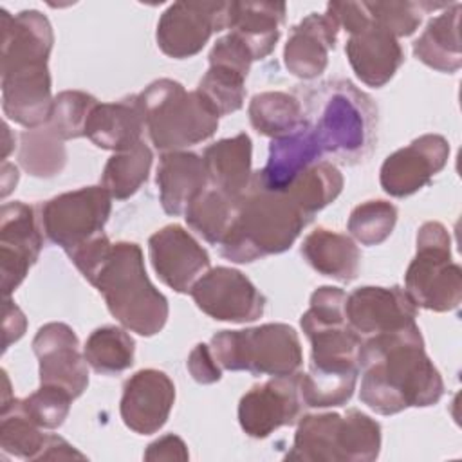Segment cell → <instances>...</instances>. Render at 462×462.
Listing matches in <instances>:
<instances>
[{
	"mask_svg": "<svg viewBox=\"0 0 462 462\" xmlns=\"http://www.w3.org/2000/svg\"><path fill=\"white\" fill-rule=\"evenodd\" d=\"M72 401L74 397L67 390L42 384L34 393L20 399V406L40 428L56 430L65 422Z\"/></svg>",
	"mask_w": 462,
	"mask_h": 462,
	"instance_id": "obj_41",
	"label": "cell"
},
{
	"mask_svg": "<svg viewBox=\"0 0 462 462\" xmlns=\"http://www.w3.org/2000/svg\"><path fill=\"white\" fill-rule=\"evenodd\" d=\"M247 114L253 128L273 139L289 135L305 125L301 101L292 94L280 90L253 96Z\"/></svg>",
	"mask_w": 462,
	"mask_h": 462,
	"instance_id": "obj_30",
	"label": "cell"
},
{
	"mask_svg": "<svg viewBox=\"0 0 462 462\" xmlns=\"http://www.w3.org/2000/svg\"><path fill=\"white\" fill-rule=\"evenodd\" d=\"M365 7L374 23L388 31L392 36L401 38L417 31L424 9H442L446 5L417 2H365Z\"/></svg>",
	"mask_w": 462,
	"mask_h": 462,
	"instance_id": "obj_40",
	"label": "cell"
},
{
	"mask_svg": "<svg viewBox=\"0 0 462 462\" xmlns=\"http://www.w3.org/2000/svg\"><path fill=\"white\" fill-rule=\"evenodd\" d=\"M337 22L323 13L307 14L292 27L283 49V63L291 74L301 79L318 78L328 63V52L337 42Z\"/></svg>",
	"mask_w": 462,
	"mask_h": 462,
	"instance_id": "obj_21",
	"label": "cell"
},
{
	"mask_svg": "<svg viewBox=\"0 0 462 462\" xmlns=\"http://www.w3.org/2000/svg\"><path fill=\"white\" fill-rule=\"evenodd\" d=\"M45 442L47 435L42 433V428L22 410L20 399L2 404L0 448L4 453L25 460H40Z\"/></svg>",
	"mask_w": 462,
	"mask_h": 462,
	"instance_id": "obj_35",
	"label": "cell"
},
{
	"mask_svg": "<svg viewBox=\"0 0 462 462\" xmlns=\"http://www.w3.org/2000/svg\"><path fill=\"white\" fill-rule=\"evenodd\" d=\"M309 218L287 193L267 191L253 179L238 199L233 222L218 244L220 254L236 263H249L287 251Z\"/></svg>",
	"mask_w": 462,
	"mask_h": 462,
	"instance_id": "obj_3",
	"label": "cell"
},
{
	"mask_svg": "<svg viewBox=\"0 0 462 462\" xmlns=\"http://www.w3.org/2000/svg\"><path fill=\"white\" fill-rule=\"evenodd\" d=\"M301 256L314 271L339 282L356 280L361 265V251L356 242L325 227H318L305 236Z\"/></svg>",
	"mask_w": 462,
	"mask_h": 462,
	"instance_id": "obj_27",
	"label": "cell"
},
{
	"mask_svg": "<svg viewBox=\"0 0 462 462\" xmlns=\"http://www.w3.org/2000/svg\"><path fill=\"white\" fill-rule=\"evenodd\" d=\"M357 366L363 372L359 401L381 415L431 406L444 393L442 377L415 323L368 336L359 346Z\"/></svg>",
	"mask_w": 462,
	"mask_h": 462,
	"instance_id": "obj_1",
	"label": "cell"
},
{
	"mask_svg": "<svg viewBox=\"0 0 462 462\" xmlns=\"http://www.w3.org/2000/svg\"><path fill=\"white\" fill-rule=\"evenodd\" d=\"M303 116L321 153L341 164L366 161L377 141V106L348 79H327L303 92Z\"/></svg>",
	"mask_w": 462,
	"mask_h": 462,
	"instance_id": "obj_2",
	"label": "cell"
},
{
	"mask_svg": "<svg viewBox=\"0 0 462 462\" xmlns=\"http://www.w3.org/2000/svg\"><path fill=\"white\" fill-rule=\"evenodd\" d=\"M381 451V426L352 408L339 413L303 415L285 460L372 462Z\"/></svg>",
	"mask_w": 462,
	"mask_h": 462,
	"instance_id": "obj_6",
	"label": "cell"
},
{
	"mask_svg": "<svg viewBox=\"0 0 462 462\" xmlns=\"http://www.w3.org/2000/svg\"><path fill=\"white\" fill-rule=\"evenodd\" d=\"M42 226L34 208L23 202H7L0 211V274L2 292L9 298L25 280L43 247Z\"/></svg>",
	"mask_w": 462,
	"mask_h": 462,
	"instance_id": "obj_12",
	"label": "cell"
},
{
	"mask_svg": "<svg viewBox=\"0 0 462 462\" xmlns=\"http://www.w3.org/2000/svg\"><path fill=\"white\" fill-rule=\"evenodd\" d=\"M321 155L318 141L305 123L296 132L271 141L267 162L260 171L253 173V180L267 191L283 193L292 180L310 164L318 162Z\"/></svg>",
	"mask_w": 462,
	"mask_h": 462,
	"instance_id": "obj_22",
	"label": "cell"
},
{
	"mask_svg": "<svg viewBox=\"0 0 462 462\" xmlns=\"http://www.w3.org/2000/svg\"><path fill=\"white\" fill-rule=\"evenodd\" d=\"M144 117L135 96L116 101L97 103L87 119L85 135L99 148L123 152L141 141Z\"/></svg>",
	"mask_w": 462,
	"mask_h": 462,
	"instance_id": "obj_24",
	"label": "cell"
},
{
	"mask_svg": "<svg viewBox=\"0 0 462 462\" xmlns=\"http://www.w3.org/2000/svg\"><path fill=\"white\" fill-rule=\"evenodd\" d=\"M135 343L128 332L106 325L96 328L83 348L88 366L101 375H117L134 365Z\"/></svg>",
	"mask_w": 462,
	"mask_h": 462,
	"instance_id": "obj_33",
	"label": "cell"
},
{
	"mask_svg": "<svg viewBox=\"0 0 462 462\" xmlns=\"http://www.w3.org/2000/svg\"><path fill=\"white\" fill-rule=\"evenodd\" d=\"M20 164L34 177H54L67 162V150L63 141L47 126L25 130L20 135Z\"/></svg>",
	"mask_w": 462,
	"mask_h": 462,
	"instance_id": "obj_36",
	"label": "cell"
},
{
	"mask_svg": "<svg viewBox=\"0 0 462 462\" xmlns=\"http://www.w3.org/2000/svg\"><path fill=\"white\" fill-rule=\"evenodd\" d=\"M359 366H310L298 374V390L309 408H332L346 404L356 390Z\"/></svg>",
	"mask_w": 462,
	"mask_h": 462,
	"instance_id": "obj_29",
	"label": "cell"
},
{
	"mask_svg": "<svg viewBox=\"0 0 462 462\" xmlns=\"http://www.w3.org/2000/svg\"><path fill=\"white\" fill-rule=\"evenodd\" d=\"M110 200L103 186H87L52 197L40 208L42 231L52 244L72 254L103 235L112 211Z\"/></svg>",
	"mask_w": 462,
	"mask_h": 462,
	"instance_id": "obj_9",
	"label": "cell"
},
{
	"mask_svg": "<svg viewBox=\"0 0 462 462\" xmlns=\"http://www.w3.org/2000/svg\"><path fill=\"white\" fill-rule=\"evenodd\" d=\"M458 20L460 4H453L431 18L422 34L413 42L415 58L439 72H457L462 67Z\"/></svg>",
	"mask_w": 462,
	"mask_h": 462,
	"instance_id": "obj_28",
	"label": "cell"
},
{
	"mask_svg": "<svg viewBox=\"0 0 462 462\" xmlns=\"http://www.w3.org/2000/svg\"><path fill=\"white\" fill-rule=\"evenodd\" d=\"M197 307L213 319L245 323L263 314L265 298L253 282L236 269H208L189 291Z\"/></svg>",
	"mask_w": 462,
	"mask_h": 462,
	"instance_id": "obj_11",
	"label": "cell"
},
{
	"mask_svg": "<svg viewBox=\"0 0 462 462\" xmlns=\"http://www.w3.org/2000/svg\"><path fill=\"white\" fill-rule=\"evenodd\" d=\"M231 2H175L159 18L157 45L173 58L199 54L213 32L229 27Z\"/></svg>",
	"mask_w": 462,
	"mask_h": 462,
	"instance_id": "obj_10",
	"label": "cell"
},
{
	"mask_svg": "<svg viewBox=\"0 0 462 462\" xmlns=\"http://www.w3.org/2000/svg\"><path fill=\"white\" fill-rule=\"evenodd\" d=\"M404 291L433 312H448L462 301V271L451 260V238L440 222H426L417 233V254L404 274Z\"/></svg>",
	"mask_w": 462,
	"mask_h": 462,
	"instance_id": "obj_8",
	"label": "cell"
},
{
	"mask_svg": "<svg viewBox=\"0 0 462 462\" xmlns=\"http://www.w3.org/2000/svg\"><path fill=\"white\" fill-rule=\"evenodd\" d=\"M152 161V150L143 141L128 150L116 152L105 164L101 186L112 199L125 200L148 180Z\"/></svg>",
	"mask_w": 462,
	"mask_h": 462,
	"instance_id": "obj_32",
	"label": "cell"
},
{
	"mask_svg": "<svg viewBox=\"0 0 462 462\" xmlns=\"http://www.w3.org/2000/svg\"><path fill=\"white\" fill-rule=\"evenodd\" d=\"M209 346L220 368L231 372L287 377L298 374L303 363L298 332L285 323L220 330L211 337Z\"/></svg>",
	"mask_w": 462,
	"mask_h": 462,
	"instance_id": "obj_7",
	"label": "cell"
},
{
	"mask_svg": "<svg viewBox=\"0 0 462 462\" xmlns=\"http://www.w3.org/2000/svg\"><path fill=\"white\" fill-rule=\"evenodd\" d=\"M97 99L81 90H63L54 97L51 117L45 123L61 141L85 135V125Z\"/></svg>",
	"mask_w": 462,
	"mask_h": 462,
	"instance_id": "obj_39",
	"label": "cell"
},
{
	"mask_svg": "<svg viewBox=\"0 0 462 462\" xmlns=\"http://www.w3.org/2000/svg\"><path fill=\"white\" fill-rule=\"evenodd\" d=\"M341 171L328 161H318L303 170L283 191L310 220L312 215L337 199L343 189Z\"/></svg>",
	"mask_w": 462,
	"mask_h": 462,
	"instance_id": "obj_31",
	"label": "cell"
},
{
	"mask_svg": "<svg viewBox=\"0 0 462 462\" xmlns=\"http://www.w3.org/2000/svg\"><path fill=\"white\" fill-rule=\"evenodd\" d=\"M135 99L159 152H180L209 139L218 128V116L200 92H188L175 79H155Z\"/></svg>",
	"mask_w": 462,
	"mask_h": 462,
	"instance_id": "obj_5",
	"label": "cell"
},
{
	"mask_svg": "<svg viewBox=\"0 0 462 462\" xmlns=\"http://www.w3.org/2000/svg\"><path fill=\"white\" fill-rule=\"evenodd\" d=\"M298 374L273 377L253 386L238 402L240 428L253 439H265L282 426H292L303 408Z\"/></svg>",
	"mask_w": 462,
	"mask_h": 462,
	"instance_id": "obj_13",
	"label": "cell"
},
{
	"mask_svg": "<svg viewBox=\"0 0 462 462\" xmlns=\"http://www.w3.org/2000/svg\"><path fill=\"white\" fill-rule=\"evenodd\" d=\"M245 78L247 74L233 67L209 63V69L199 81L197 90L218 117L227 116L244 106Z\"/></svg>",
	"mask_w": 462,
	"mask_h": 462,
	"instance_id": "obj_37",
	"label": "cell"
},
{
	"mask_svg": "<svg viewBox=\"0 0 462 462\" xmlns=\"http://www.w3.org/2000/svg\"><path fill=\"white\" fill-rule=\"evenodd\" d=\"M52 103L47 65L2 72V108L11 121L29 130L43 126L51 117Z\"/></svg>",
	"mask_w": 462,
	"mask_h": 462,
	"instance_id": "obj_19",
	"label": "cell"
},
{
	"mask_svg": "<svg viewBox=\"0 0 462 462\" xmlns=\"http://www.w3.org/2000/svg\"><path fill=\"white\" fill-rule=\"evenodd\" d=\"M61 458H85L79 451H76L67 440L56 435H47V442L40 460H61Z\"/></svg>",
	"mask_w": 462,
	"mask_h": 462,
	"instance_id": "obj_45",
	"label": "cell"
},
{
	"mask_svg": "<svg viewBox=\"0 0 462 462\" xmlns=\"http://www.w3.org/2000/svg\"><path fill=\"white\" fill-rule=\"evenodd\" d=\"M345 52L361 83L374 88L384 87L404 63L399 40L372 20L361 31L350 34Z\"/></svg>",
	"mask_w": 462,
	"mask_h": 462,
	"instance_id": "obj_20",
	"label": "cell"
},
{
	"mask_svg": "<svg viewBox=\"0 0 462 462\" xmlns=\"http://www.w3.org/2000/svg\"><path fill=\"white\" fill-rule=\"evenodd\" d=\"M189 453L184 440L173 433H168L153 440L144 451V460H188Z\"/></svg>",
	"mask_w": 462,
	"mask_h": 462,
	"instance_id": "obj_43",
	"label": "cell"
},
{
	"mask_svg": "<svg viewBox=\"0 0 462 462\" xmlns=\"http://www.w3.org/2000/svg\"><path fill=\"white\" fill-rule=\"evenodd\" d=\"M188 370L191 374V377L200 383V384H211L220 381L222 377V368L217 363L211 346L206 343H199L188 357Z\"/></svg>",
	"mask_w": 462,
	"mask_h": 462,
	"instance_id": "obj_42",
	"label": "cell"
},
{
	"mask_svg": "<svg viewBox=\"0 0 462 462\" xmlns=\"http://www.w3.org/2000/svg\"><path fill=\"white\" fill-rule=\"evenodd\" d=\"M397 208L388 200H366L356 206L348 217L350 235L363 245H379L393 231Z\"/></svg>",
	"mask_w": 462,
	"mask_h": 462,
	"instance_id": "obj_38",
	"label": "cell"
},
{
	"mask_svg": "<svg viewBox=\"0 0 462 462\" xmlns=\"http://www.w3.org/2000/svg\"><path fill=\"white\" fill-rule=\"evenodd\" d=\"M285 11L282 2H231L227 29L245 43L253 60H263L280 38Z\"/></svg>",
	"mask_w": 462,
	"mask_h": 462,
	"instance_id": "obj_26",
	"label": "cell"
},
{
	"mask_svg": "<svg viewBox=\"0 0 462 462\" xmlns=\"http://www.w3.org/2000/svg\"><path fill=\"white\" fill-rule=\"evenodd\" d=\"M161 206L168 215H182L186 208L208 188L204 159L193 152L162 153L157 166Z\"/></svg>",
	"mask_w": 462,
	"mask_h": 462,
	"instance_id": "obj_23",
	"label": "cell"
},
{
	"mask_svg": "<svg viewBox=\"0 0 462 462\" xmlns=\"http://www.w3.org/2000/svg\"><path fill=\"white\" fill-rule=\"evenodd\" d=\"M88 283L103 294L110 314L125 328L148 337L166 325L168 300L150 282L137 244H112Z\"/></svg>",
	"mask_w": 462,
	"mask_h": 462,
	"instance_id": "obj_4",
	"label": "cell"
},
{
	"mask_svg": "<svg viewBox=\"0 0 462 462\" xmlns=\"http://www.w3.org/2000/svg\"><path fill=\"white\" fill-rule=\"evenodd\" d=\"M32 350L40 363L42 384L60 386L74 399L87 390V361L79 354L76 332L67 323L52 321L40 327L32 339Z\"/></svg>",
	"mask_w": 462,
	"mask_h": 462,
	"instance_id": "obj_15",
	"label": "cell"
},
{
	"mask_svg": "<svg viewBox=\"0 0 462 462\" xmlns=\"http://www.w3.org/2000/svg\"><path fill=\"white\" fill-rule=\"evenodd\" d=\"M449 143L439 134H424L388 155L381 166V186L392 197H410L428 186L448 164Z\"/></svg>",
	"mask_w": 462,
	"mask_h": 462,
	"instance_id": "obj_14",
	"label": "cell"
},
{
	"mask_svg": "<svg viewBox=\"0 0 462 462\" xmlns=\"http://www.w3.org/2000/svg\"><path fill=\"white\" fill-rule=\"evenodd\" d=\"M27 327V319L23 312L9 300H4V352L9 348L11 343L18 341Z\"/></svg>",
	"mask_w": 462,
	"mask_h": 462,
	"instance_id": "obj_44",
	"label": "cell"
},
{
	"mask_svg": "<svg viewBox=\"0 0 462 462\" xmlns=\"http://www.w3.org/2000/svg\"><path fill=\"white\" fill-rule=\"evenodd\" d=\"M148 253L157 278L177 292H189L209 269L208 251L177 224L155 231L148 240Z\"/></svg>",
	"mask_w": 462,
	"mask_h": 462,
	"instance_id": "obj_16",
	"label": "cell"
},
{
	"mask_svg": "<svg viewBox=\"0 0 462 462\" xmlns=\"http://www.w3.org/2000/svg\"><path fill=\"white\" fill-rule=\"evenodd\" d=\"M251 157L253 143L245 132L209 144L202 159L211 188L227 197L240 199L253 179Z\"/></svg>",
	"mask_w": 462,
	"mask_h": 462,
	"instance_id": "obj_25",
	"label": "cell"
},
{
	"mask_svg": "<svg viewBox=\"0 0 462 462\" xmlns=\"http://www.w3.org/2000/svg\"><path fill=\"white\" fill-rule=\"evenodd\" d=\"M348 325L363 337L393 332L415 323L417 307L404 289L366 285L352 291L345 301Z\"/></svg>",
	"mask_w": 462,
	"mask_h": 462,
	"instance_id": "obj_17",
	"label": "cell"
},
{
	"mask_svg": "<svg viewBox=\"0 0 462 462\" xmlns=\"http://www.w3.org/2000/svg\"><path fill=\"white\" fill-rule=\"evenodd\" d=\"M238 199L227 197L226 193L206 188L184 211L188 226L197 231L208 244L218 245L227 233Z\"/></svg>",
	"mask_w": 462,
	"mask_h": 462,
	"instance_id": "obj_34",
	"label": "cell"
},
{
	"mask_svg": "<svg viewBox=\"0 0 462 462\" xmlns=\"http://www.w3.org/2000/svg\"><path fill=\"white\" fill-rule=\"evenodd\" d=\"M173 402L171 379L161 370L144 368L126 379L119 411L126 428L139 435H152L166 424Z\"/></svg>",
	"mask_w": 462,
	"mask_h": 462,
	"instance_id": "obj_18",
	"label": "cell"
}]
</instances>
